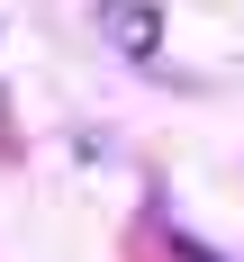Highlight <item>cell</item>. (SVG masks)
Wrapping results in <instances>:
<instances>
[{
    "instance_id": "cell-1",
    "label": "cell",
    "mask_w": 244,
    "mask_h": 262,
    "mask_svg": "<svg viewBox=\"0 0 244 262\" xmlns=\"http://www.w3.org/2000/svg\"><path fill=\"white\" fill-rule=\"evenodd\" d=\"M100 27L118 36V54H136V63L163 54V9L154 0H100Z\"/></svg>"
}]
</instances>
